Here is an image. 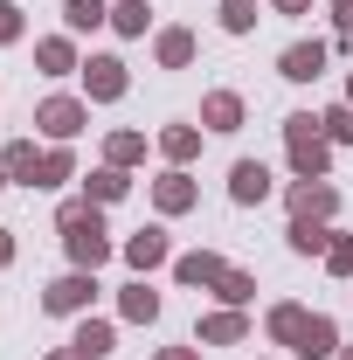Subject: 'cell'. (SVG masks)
I'll list each match as a JSON object with an SVG mask.
<instances>
[{"instance_id":"32","label":"cell","mask_w":353,"mask_h":360,"mask_svg":"<svg viewBox=\"0 0 353 360\" xmlns=\"http://www.w3.org/2000/svg\"><path fill=\"white\" fill-rule=\"evenodd\" d=\"M0 42H21V7L0 0Z\"/></svg>"},{"instance_id":"37","label":"cell","mask_w":353,"mask_h":360,"mask_svg":"<svg viewBox=\"0 0 353 360\" xmlns=\"http://www.w3.org/2000/svg\"><path fill=\"white\" fill-rule=\"evenodd\" d=\"M49 360H84V354H77V347H70V354H49Z\"/></svg>"},{"instance_id":"20","label":"cell","mask_w":353,"mask_h":360,"mask_svg":"<svg viewBox=\"0 0 353 360\" xmlns=\"http://www.w3.org/2000/svg\"><path fill=\"white\" fill-rule=\"evenodd\" d=\"M160 146H167V160H194V153H201V132H194V125H167Z\"/></svg>"},{"instance_id":"21","label":"cell","mask_w":353,"mask_h":360,"mask_svg":"<svg viewBox=\"0 0 353 360\" xmlns=\"http://www.w3.org/2000/svg\"><path fill=\"white\" fill-rule=\"evenodd\" d=\"M84 187H90V201H118V194H125L132 180H125V167H104V174H90Z\"/></svg>"},{"instance_id":"12","label":"cell","mask_w":353,"mask_h":360,"mask_svg":"<svg viewBox=\"0 0 353 360\" xmlns=\"http://www.w3.org/2000/svg\"><path fill=\"white\" fill-rule=\"evenodd\" d=\"M201 118H208V132H236V125H243V97H236V90H215V97L201 104Z\"/></svg>"},{"instance_id":"7","label":"cell","mask_w":353,"mask_h":360,"mask_svg":"<svg viewBox=\"0 0 353 360\" xmlns=\"http://www.w3.org/2000/svg\"><path fill=\"white\" fill-rule=\"evenodd\" d=\"M291 354H298V360H326V354H340V333H333V319L312 312L305 326H298V340H291Z\"/></svg>"},{"instance_id":"29","label":"cell","mask_w":353,"mask_h":360,"mask_svg":"<svg viewBox=\"0 0 353 360\" xmlns=\"http://www.w3.org/2000/svg\"><path fill=\"white\" fill-rule=\"evenodd\" d=\"M326 270L333 277H353V236H333L326 243Z\"/></svg>"},{"instance_id":"25","label":"cell","mask_w":353,"mask_h":360,"mask_svg":"<svg viewBox=\"0 0 353 360\" xmlns=\"http://www.w3.org/2000/svg\"><path fill=\"white\" fill-rule=\"evenodd\" d=\"M63 21H70V28H97V21H111V7H104V0H70Z\"/></svg>"},{"instance_id":"26","label":"cell","mask_w":353,"mask_h":360,"mask_svg":"<svg viewBox=\"0 0 353 360\" xmlns=\"http://www.w3.org/2000/svg\"><path fill=\"white\" fill-rule=\"evenodd\" d=\"M111 28L118 35H146V0H118L111 7Z\"/></svg>"},{"instance_id":"41","label":"cell","mask_w":353,"mask_h":360,"mask_svg":"<svg viewBox=\"0 0 353 360\" xmlns=\"http://www.w3.org/2000/svg\"><path fill=\"white\" fill-rule=\"evenodd\" d=\"M347 28H353V21H347Z\"/></svg>"},{"instance_id":"8","label":"cell","mask_w":353,"mask_h":360,"mask_svg":"<svg viewBox=\"0 0 353 360\" xmlns=\"http://www.w3.org/2000/svg\"><path fill=\"white\" fill-rule=\"evenodd\" d=\"M229 194H236L243 208H257V201L270 194V167H264V160H236V174H229Z\"/></svg>"},{"instance_id":"3","label":"cell","mask_w":353,"mask_h":360,"mask_svg":"<svg viewBox=\"0 0 353 360\" xmlns=\"http://www.w3.org/2000/svg\"><path fill=\"white\" fill-rule=\"evenodd\" d=\"M340 208V187L333 180H298L291 187V222H326Z\"/></svg>"},{"instance_id":"17","label":"cell","mask_w":353,"mask_h":360,"mask_svg":"<svg viewBox=\"0 0 353 360\" xmlns=\"http://www.w3.org/2000/svg\"><path fill=\"white\" fill-rule=\"evenodd\" d=\"M250 326H243V312H215V319H201V340L208 347H229V340H243Z\"/></svg>"},{"instance_id":"13","label":"cell","mask_w":353,"mask_h":360,"mask_svg":"<svg viewBox=\"0 0 353 360\" xmlns=\"http://www.w3.org/2000/svg\"><path fill=\"white\" fill-rule=\"evenodd\" d=\"M70 347H77V354H84V360H104V354H111V347H118V333H111V326H104V319H84V326H77V340H70Z\"/></svg>"},{"instance_id":"14","label":"cell","mask_w":353,"mask_h":360,"mask_svg":"<svg viewBox=\"0 0 353 360\" xmlns=\"http://www.w3.org/2000/svg\"><path fill=\"white\" fill-rule=\"evenodd\" d=\"M7 174L28 180V187H42V153H35L28 139H14V146H7Z\"/></svg>"},{"instance_id":"40","label":"cell","mask_w":353,"mask_h":360,"mask_svg":"<svg viewBox=\"0 0 353 360\" xmlns=\"http://www.w3.org/2000/svg\"><path fill=\"white\" fill-rule=\"evenodd\" d=\"M222 7H229V0H222Z\"/></svg>"},{"instance_id":"30","label":"cell","mask_w":353,"mask_h":360,"mask_svg":"<svg viewBox=\"0 0 353 360\" xmlns=\"http://www.w3.org/2000/svg\"><path fill=\"white\" fill-rule=\"evenodd\" d=\"M222 28H229V35H250V28H257V7H250V0H229V7H222Z\"/></svg>"},{"instance_id":"9","label":"cell","mask_w":353,"mask_h":360,"mask_svg":"<svg viewBox=\"0 0 353 360\" xmlns=\"http://www.w3.org/2000/svg\"><path fill=\"white\" fill-rule=\"evenodd\" d=\"M167 257H174L167 229H139L132 243H125V264H132V270H153V264H167Z\"/></svg>"},{"instance_id":"1","label":"cell","mask_w":353,"mask_h":360,"mask_svg":"<svg viewBox=\"0 0 353 360\" xmlns=\"http://www.w3.org/2000/svg\"><path fill=\"white\" fill-rule=\"evenodd\" d=\"M56 229H63V250H70V264H77V270H97L104 257H111V236H104V215H97L90 201H70V208L56 215Z\"/></svg>"},{"instance_id":"6","label":"cell","mask_w":353,"mask_h":360,"mask_svg":"<svg viewBox=\"0 0 353 360\" xmlns=\"http://www.w3.org/2000/svg\"><path fill=\"white\" fill-rule=\"evenodd\" d=\"M84 84H90V97H97V104L125 97V63H118V56H90V63H84Z\"/></svg>"},{"instance_id":"11","label":"cell","mask_w":353,"mask_h":360,"mask_svg":"<svg viewBox=\"0 0 353 360\" xmlns=\"http://www.w3.org/2000/svg\"><path fill=\"white\" fill-rule=\"evenodd\" d=\"M222 270H229V264H222L215 250H194V257H174V277H180V284H222Z\"/></svg>"},{"instance_id":"2","label":"cell","mask_w":353,"mask_h":360,"mask_svg":"<svg viewBox=\"0 0 353 360\" xmlns=\"http://www.w3.org/2000/svg\"><path fill=\"white\" fill-rule=\"evenodd\" d=\"M284 146H291V167H298V180H326V153H333V139H326V125H319L312 111L284 118Z\"/></svg>"},{"instance_id":"35","label":"cell","mask_w":353,"mask_h":360,"mask_svg":"<svg viewBox=\"0 0 353 360\" xmlns=\"http://www.w3.org/2000/svg\"><path fill=\"white\" fill-rule=\"evenodd\" d=\"M160 360H194V347H167V354H160Z\"/></svg>"},{"instance_id":"22","label":"cell","mask_w":353,"mask_h":360,"mask_svg":"<svg viewBox=\"0 0 353 360\" xmlns=\"http://www.w3.org/2000/svg\"><path fill=\"white\" fill-rule=\"evenodd\" d=\"M305 305H277V312H270V340H284V347H291V340H298V326H305Z\"/></svg>"},{"instance_id":"28","label":"cell","mask_w":353,"mask_h":360,"mask_svg":"<svg viewBox=\"0 0 353 360\" xmlns=\"http://www.w3.org/2000/svg\"><path fill=\"white\" fill-rule=\"evenodd\" d=\"M104 153H111V167H132L139 153H146V139H139V132H111V146H104Z\"/></svg>"},{"instance_id":"18","label":"cell","mask_w":353,"mask_h":360,"mask_svg":"<svg viewBox=\"0 0 353 360\" xmlns=\"http://www.w3.org/2000/svg\"><path fill=\"white\" fill-rule=\"evenodd\" d=\"M160 63H167V70H187V63H194V35H187V28H167V35H160Z\"/></svg>"},{"instance_id":"31","label":"cell","mask_w":353,"mask_h":360,"mask_svg":"<svg viewBox=\"0 0 353 360\" xmlns=\"http://www.w3.org/2000/svg\"><path fill=\"white\" fill-rule=\"evenodd\" d=\"M70 174H77V160H70L63 146H56V153H42V187H56V180H70Z\"/></svg>"},{"instance_id":"5","label":"cell","mask_w":353,"mask_h":360,"mask_svg":"<svg viewBox=\"0 0 353 360\" xmlns=\"http://www.w3.org/2000/svg\"><path fill=\"white\" fill-rule=\"evenodd\" d=\"M84 118H90V111L77 104V97H49L42 111H35V125H42L49 139H77V132H84Z\"/></svg>"},{"instance_id":"24","label":"cell","mask_w":353,"mask_h":360,"mask_svg":"<svg viewBox=\"0 0 353 360\" xmlns=\"http://www.w3.org/2000/svg\"><path fill=\"white\" fill-rule=\"evenodd\" d=\"M222 298H229V305H250V298H257V277H250V270H222V284H215Z\"/></svg>"},{"instance_id":"33","label":"cell","mask_w":353,"mask_h":360,"mask_svg":"<svg viewBox=\"0 0 353 360\" xmlns=\"http://www.w3.org/2000/svg\"><path fill=\"white\" fill-rule=\"evenodd\" d=\"M0 264H14V236L7 229H0Z\"/></svg>"},{"instance_id":"16","label":"cell","mask_w":353,"mask_h":360,"mask_svg":"<svg viewBox=\"0 0 353 360\" xmlns=\"http://www.w3.org/2000/svg\"><path fill=\"white\" fill-rule=\"evenodd\" d=\"M153 194H160V208H167V215H180V208H194V180H187V174H167L160 187H153Z\"/></svg>"},{"instance_id":"4","label":"cell","mask_w":353,"mask_h":360,"mask_svg":"<svg viewBox=\"0 0 353 360\" xmlns=\"http://www.w3.org/2000/svg\"><path fill=\"white\" fill-rule=\"evenodd\" d=\"M90 298H97V284H90V270H70V277H56L42 291V312H84Z\"/></svg>"},{"instance_id":"23","label":"cell","mask_w":353,"mask_h":360,"mask_svg":"<svg viewBox=\"0 0 353 360\" xmlns=\"http://www.w3.org/2000/svg\"><path fill=\"white\" fill-rule=\"evenodd\" d=\"M326 243H333V236L319 222H291V250H298V257H326Z\"/></svg>"},{"instance_id":"38","label":"cell","mask_w":353,"mask_h":360,"mask_svg":"<svg viewBox=\"0 0 353 360\" xmlns=\"http://www.w3.org/2000/svg\"><path fill=\"white\" fill-rule=\"evenodd\" d=\"M340 360H353V347H340Z\"/></svg>"},{"instance_id":"27","label":"cell","mask_w":353,"mask_h":360,"mask_svg":"<svg viewBox=\"0 0 353 360\" xmlns=\"http://www.w3.org/2000/svg\"><path fill=\"white\" fill-rule=\"evenodd\" d=\"M319 125H326V139H333V146H353V104H333Z\"/></svg>"},{"instance_id":"34","label":"cell","mask_w":353,"mask_h":360,"mask_svg":"<svg viewBox=\"0 0 353 360\" xmlns=\"http://www.w3.org/2000/svg\"><path fill=\"white\" fill-rule=\"evenodd\" d=\"M312 0H277V14H305Z\"/></svg>"},{"instance_id":"19","label":"cell","mask_w":353,"mask_h":360,"mask_svg":"<svg viewBox=\"0 0 353 360\" xmlns=\"http://www.w3.org/2000/svg\"><path fill=\"white\" fill-rule=\"evenodd\" d=\"M125 319L153 326V319H160V291H146V284H125Z\"/></svg>"},{"instance_id":"36","label":"cell","mask_w":353,"mask_h":360,"mask_svg":"<svg viewBox=\"0 0 353 360\" xmlns=\"http://www.w3.org/2000/svg\"><path fill=\"white\" fill-rule=\"evenodd\" d=\"M333 7H340V14H347V21H353V0H333Z\"/></svg>"},{"instance_id":"10","label":"cell","mask_w":353,"mask_h":360,"mask_svg":"<svg viewBox=\"0 0 353 360\" xmlns=\"http://www.w3.org/2000/svg\"><path fill=\"white\" fill-rule=\"evenodd\" d=\"M277 70H284L291 84H312V77L326 70V42H291V49H284V63H277Z\"/></svg>"},{"instance_id":"39","label":"cell","mask_w":353,"mask_h":360,"mask_svg":"<svg viewBox=\"0 0 353 360\" xmlns=\"http://www.w3.org/2000/svg\"><path fill=\"white\" fill-rule=\"evenodd\" d=\"M347 104H353V84H347Z\"/></svg>"},{"instance_id":"15","label":"cell","mask_w":353,"mask_h":360,"mask_svg":"<svg viewBox=\"0 0 353 360\" xmlns=\"http://www.w3.org/2000/svg\"><path fill=\"white\" fill-rule=\"evenodd\" d=\"M35 63H42L49 77H63V70H77V49L63 42V35H49V42H35Z\"/></svg>"}]
</instances>
